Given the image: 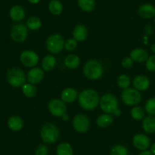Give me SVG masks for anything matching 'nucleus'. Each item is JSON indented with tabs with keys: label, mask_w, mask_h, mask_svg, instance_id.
Instances as JSON below:
<instances>
[{
	"label": "nucleus",
	"mask_w": 155,
	"mask_h": 155,
	"mask_svg": "<svg viewBox=\"0 0 155 155\" xmlns=\"http://www.w3.org/2000/svg\"><path fill=\"white\" fill-rule=\"evenodd\" d=\"M100 98L98 92L92 89H86L82 91L78 96V102L80 107L86 110H92L99 104Z\"/></svg>",
	"instance_id": "nucleus-1"
},
{
	"label": "nucleus",
	"mask_w": 155,
	"mask_h": 155,
	"mask_svg": "<svg viewBox=\"0 0 155 155\" xmlns=\"http://www.w3.org/2000/svg\"><path fill=\"white\" fill-rule=\"evenodd\" d=\"M99 105L101 110L105 114H113L116 117H120L122 114L120 109L118 107L117 98L111 93L104 94L100 98Z\"/></svg>",
	"instance_id": "nucleus-2"
},
{
	"label": "nucleus",
	"mask_w": 155,
	"mask_h": 155,
	"mask_svg": "<svg viewBox=\"0 0 155 155\" xmlns=\"http://www.w3.org/2000/svg\"><path fill=\"white\" fill-rule=\"evenodd\" d=\"M83 74L91 80H97L101 77L103 74L102 64L95 59L89 60L84 65Z\"/></svg>",
	"instance_id": "nucleus-3"
},
{
	"label": "nucleus",
	"mask_w": 155,
	"mask_h": 155,
	"mask_svg": "<svg viewBox=\"0 0 155 155\" xmlns=\"http://www.w3.org/2000/svg\"><path fill=\"white\" fill-rule=\"evenodd\" d=\"M60 133L55 124L52 123H46L44 124L40 130V137L46 144L54 143L58 139Z\"/></svg>",
	"instance_id": "nucleus-4"
},
{
	"label": "nucleus",
	"mask_w": 155,
	"mask_h": 155,
	"mask_svg": "<svg viewBox=\"0 0 155 155\" xmlns=\"http://www.w3.org/2000/svg\"><path fill=\"white\" fill-rule=\"evenodd\" d=\"M7 81L14 87H22L27 81V77L24 71L18 68H14L9 70L6 75Z\"/></svg>",
	"instance_id": "nucleus-5"
},
{
	"label": "nucleus",
	"mask_w": 155,
	"mask_h": 155,
	"mask_svg": "<svg viewBox=\"0 0 155 155\" xmlns=\"http://www.w3.org/2000/svg\"><path fill=\"white\" fill-rule=\"evenodd\" d=\"M65 41L59 33L50 35L45 42L46 49L51 54H58L64 48Z\"/></svg>",
	"instance_id": "nucleus-6"
},
{
	"label": "nucleus",
	"mask_w": 155,
	"mask_h": 155,
	"mask_svg": "<svg viewBox=\"0 0 155 155\" xmlns=\"http://www.w3.org/2000/svg\"><path fill=\"white\" fill-rule=\"evenodd\" d=\"M121 99L126 105L134 106L141 102L142 95L140 92L136 89L128 88L123 90L121 93Z\"/></svg>",
	"instance_id": "nucleus-7"
},
{
	"label": "nucleus",
	"mask_w": 155,
	"mask_h": 155,
	"mask_svg": "<svg viewBox=\"0 0 155 155\" xmlns=\"http://www.w3.org/2000/svg\"><path fill=\"white\" fill-rule=\"evenodd\" d=\"M48 110L52 116L61 117L67 113L66 103L58 98L51 99L48 104Z\"/></svg>",
	"instance_id": "nucleus-8"
},
{
	"label": "nucleus",
	"mask_w": 155,
	"mask_h": 155,
	"mask_svg": "<svg viewBox=\"0 0 155 155\" xmlns=\"http://www.w3.org/2000/svg\"><path fill=\"white\" fill-rule=\"evenodd\" d=\"M11 37L15 42H23L27 39L28 36V28L22 24L14 25L11 29Z\"/></svg>",
	"instance_id": "nucleus-9"
},
{
	"label": "nucleus",
	"mask_w": 155,
	"mask_h": 155,
	"mask_svg": "<svg viewBox=\"0 0 155 155\" xmlns=\"http://www.w3.org/2000/svg\"><path fill=\"white\" fill-rule=\"evenodd\" d=\"M72 124L74 130L80 133H86L90 127V120L83 114L76 115L73 119Z\"/></svg>",
	"instance_id": "nucleus-10"
},
{
	"label": "nucleus",
	"mask_w": 155,
	"mask_h": 155,
	"mask_svg": "<svg viewBox=\"0 0 155 155\" xmlns=\"http://www.w3.org/2000/svg\"><path fill=\"white\" fill-rule=\"evenodd\" d=\"M39 60L37 53L32 50H25L20 55L21 64L26 68H35Z\"/></svg>",
	"instance_id": "nucleus-11"
},
{
	"label": "nucleus",
	"mask_w": 155,
	"mask_h": 155,
	"mask_svg": "<svg viewBox=\"0 0 155 155\" xmlns=\"http://www.w3.org/2000/svg\"><path fill=\"white\" fill-rule=\"evenodd\" d=\"M133 144L139 151H147L151 146V140L146 135L136 134L133 138Z\"/></svg>",
	"instance_id": "nucleus-12"
},
{
	"label": "nucleus",
	"mask_w": 155,
	"mask_h": 155,
	"mask_svg": "<svg viewBox=\"0 0 155 155\" xmlns=\"http://www.w3.org/2000/svg\"><path fill=\"white\" fill-rule=\"evenodd\" d=\"M44 78V71L40 68H31L27 73V80L30 83L33 85L39 84Z\"/></svg>",
	"instance_id": "nucleus-13"
},
{
	"label": "nucleus",
	"mask_w": 155,
	"mask_h": 155,
	"mask_svg": "<svg viewBox=\"0 0 155 155\" xmlns=\"http://www.w3.org/2000/svg\"><path fill=\"white\" fill-rule=\"evenodd\" d=\"M135 89L138 91H145L149 88L150 80L146 76L139 75L136 76L133 81Z\"/></svg>",
	"instance_id": "nucleus-14"
},
{
	"label": "nucleus",
	"mask_w": 155,
	"mask_h": 155,
	"mask_svg": "<svg viewBox=\"0 0 155 155\" xmlns=\"http://www.w3.org/2000/svg\"><path fill=\"white\" fill-rule=\"evenodd\" d=\"M78 92L74 88H66L61 94V99L66 104H71L78 98Z\"/></svg>",
	"instance_id": "nucleus-15"
},
{
	"label": "nucleus",
	"mask_w": 155,
	"mask_h": 155,
	"mask_svg": "<svg viewBox=\"0 0 155 155\" xmlns=\"http://www.w3.org/2000/svg\"><path fill=\"white\" fill-rule=\"evenodd\" d=\"M139 16L145 19H151L155 17V7L151 4L142 5L138 9Z\"/></svg>",
	"instance_id": "nucleus-16"
},
{
	"label": "nucleus",
	"mask_w": 155,
	"mask_h": 155,
	"mask_svg": "<svg viewBox=\"0 0 155 155\" xmlns=\"http://www.w3.org/2000/svg\"><path fill=\"white\" fill-rule=\"evenodd\" d=\"M73 36L77 42L86 40L88 36V29L83 24H77L73 30Z\"/></svg>",
	"instance_id": "nucleus-17"
},
{
	"label": "nucleus",
	"mask_w": 155,
	"mask_h": 155,
	"mask_svg": "<svg viewBox=\"0 0 155 155\" xmlns=\"http://www.w3.org/2000/svg\"><path fill=\"white\" fill-rule=\"evenodd\" d=\"M130 57L133 61L137 62V63H142V62L146 61L149 56L146 50L143 48H136L131 51Z\"/></svg>",
	"instance_id": "nucleus-18"
},
{
	"label": "nucleus",
	"mask_w": 155,
	"mask_h": 155,
	"mask_svg": "<svg viewBox=\"0 0 155 155\" xmlns=\"http://www.w3.org/2000/svg\"><path fill=\"white\" fill-rule=\"evenodd\" d=\"M8 127L11 130L14 132L20 131L24 127V121L19 116H12L8 120Z\"/></svg>",
	"instance_id": "nucleus-19"
},
{
	"label": "nucleus",
	"mask_w": 155,
	"mask_h": 155,
	"mask_svg": "<svg viewBox=\"0 0 155 155\" xmlns=\"http://www.w3.org/2000/svg\"><path fill=\"white\" fill-rule=\"evenodd\" d=\"M9 15L14 21H21L25 18V11L21 5H15L10 9Z\"/></svg>",
	"instance_id": "nucleus-20"
},
{
	"label": "nucleus",
	"mask_w": 155,
	"mask_h": 155,
	"mask_svg": "<svg viewBox=\"0 0 155 155\" xmlns=\"http://www.w3.org/2000/svg\"><path fill=\"white\" fill-rule=\"evenodd\" d=\"M142 128L145 133L153 134L155 133V117L148 115L142 120Z\"/></svg>",
	"instance_id": "nucleus-21"
},
{
	"label": "nucleus",
	"mask_w": 155,
	"mask_h": 155,
	"mask_svg": "<svg viewBox=\"0 0 155 155\" xmlns=\"http://www.w3.org/2000/svg\"><path fill=\"white\" fill-rule=\"evenodd\" d=\"M114 123V117L109 114H103L98 117L96 119V124L100 128H107Z\"/></svg>",
	"instance_id": "nucleus-22"
},
{
	"label": "nucleus",
	"mask_w": 155,
	"mask_h": 155,
	"mask_svg": "<svg viewBox=\"0 0 155 155\" xmlns=\"http://www.w3.org/2000/svg\"><path fill=\"white\" fill-rule=\"evenodd\" d=\"M56 65V59L52 54H48L43 58L42 61V69L44 71L49 72L54 68Z\"/></svg>",
	"instance_id": "nucleus-23"
},
{
	"label": "nucleus",
	"mask_w": 155,
	"mask_h": 155,
	"mask_svg": "<svg viewBox=\"0 0 155 155\" xmlns=\"http://www.w3.org/2000/svg\"><path fill=\"white\" fill-rule=\"evenodd\" d=\"M80 64V57L77 54H68L64 59V65L69 69H76Z\"/></svg>",
	"instance_id": "nucleus-24"
},
{
	"label": "nucleus",
	"mask_w": 155,
	"mask_h": 155,
	"mask_svg": "<svg viewBox=\"0 0 155 155\" xmlns=\"http://www.w3.org/2000/svg\"><path fill=\"white\" fill-rule=\"evenodd\" d=\"M48 11L53 15H60L63 12V5L59 0H51L48 3Z\"/></svg>",
	"instance_id": "nucleus-25"
},
{
	"label": "nucleus",
	"mask_w": 155,
	"mask_h": 155,
	"mask_svg": "<svg viewBox=\"0 0 155 155\" xmlns=\"http://www.w3.org/2000/svg\"><path fill=\"white\" fill-rule=\"evenodd\" d=\"M57 155H74L72 146L68 142H62L59 144L56 148Z\"/></svg>",
	"instance_id": "nucleus-26"
},
{
	"label": "nucleus",
	"mask_w": 155,
	"mask_h": 155,
	"mask_svg": "<svg viewBox=\"0 0 155 155\" xmlns=\"http://www.w3.org/2000/svg\"><path fill=\"white\" fill-rule=\"evenodd\" d=\"M22 92L27 98H33L36 96L37 93V89H36L35 85L31 84V83H25L24 86L21 87Z\"/></svg>",
	"instance_id": "nucleus-27"
},
{
	"label": "nucleus",
	"mask_w": 155,
	"mask_h": 155,
	"mask_svg": "<svg viewBox=\"0 0 155 155\" xmlns=\"http://www.w3.org/2000/svg\"><path fill=\"white\" fill-rule=\"evenodd\" d=\"M78 5L81 10L86 12H90L95 7V0H78Z\"/></svg>",
	"instance_id": "nucleus-28"
},
{
	"label": "nucleus",
	"mask_w": 155,
	"mask_h": 155,
	"mask_svg": "<svg viewBox=\"0 0 155 155\" xmlns=\"http://www.w3.org/2000/svg\"><path fill=\"white\" fill-rule=\"evenodd\" d=\"M27 27L31 30H37L42 27V21L38 17H30L27 21Z\"/></svg>",
	"instance_id": "nucleus-29"
},
{
	"label": "nucleus",
	"mask_w": 155,
	"mask_h": 155,
	"mask_svg": "<svg viewBox=\"0 0 155 155\" xmlns=\"http://www.w3.org/2000/svg\"><path fill=\"white\" fill-rule=\"evenodd\" d=\"M131 117L136 120H142L145 118V110L142 107L136 106L130 110Z\"/></svg>",
	"instance_id": "nucleus-30"
},
{
	"label": "nucleus",
	"mask_w": 155,
	"mask_h": 155,
	"mask_svg": "<svg viewBox=\"0 0 155 155\" xmlns=\"http://www.w3.org/2000/svg\"><path fill=\"white\" fill-rule=\"evenodd\" d=\"M130 83H131V80L127 74H121L117 77V85L121 89H128L130 86Z\"/></svg>",
	"instance_id": "nucleus-31"
},
{
	"label": "nucleus",
	"mask_w": 155,
	"mask_h": 155,
	"mask_svg": "<svg viewBox=\"0 0 155 155\" xmlns=\"http://www.w3.org/2000/svg\"><path fill=\"white\" fill-rule=\"evenodd\" d=\"M110 155H130V151L122 145H116L110 150Z\"/></svg>",
	"instance_id": "nucleus-32"
},
{
	"label": "nucleus",
	"mask_w": 155,
	"mask_h": 155,
	"mask_svg": "<svg viewBox=\"0 0 155 155\" xmlns=\"http://www.w3.org/2000/svg\"><path fill=\"white\" fill-rule=\"evenodd\" d=\"M145 111L149 115H155V97L149 98L145 105Z\"/></svg>",
	"instance_id": "nucleus-33"
},
{
	"label": "nucleus",
	"mask_w": 155,
	"mask_h": 155,
	"mask_svg": "<svg viewBox=\"0 0 155 155\" xmlns=\"http://www.w3.org/2000/svg\"><path fill=\"white\" fill-rule=\"evenodd\" d=\"M77 45H78V42L74 38H71L65 42L64 48H66V50H68V51H72L77 48Z\"/></svg>",
	"instance_id": "nucleus-34"
},
{
	"label": "nucleus",
	"mask_w": 155,
	"mask_h": 155,
	"mask_svg": "<svg viewBox=\"0 0 155 155\" xmlns=\"http://www.w3.org/2000/svg\"><path fill=\"white\" fill-rule=\"evenodd\" d=\"M145 66L147 70L150 72H154L155 71V54L151 55L148 57V60L146 61Z\"/></svg>",
	"instance_id": "nucleus-35"
},
{
	"label": "nucleus",
	"mask_w": 155,
	"mask_h": 155,
	"mask_svg": "<svg viewBox=\"0 0 155 155\" xmlns=\"http://www.w3.org/2000/svg\"><path fill=\"white\" fill-rule=\"evenodd\" d=\"M49 151L45 145H39L35 151V155H48Z\"/></svg>",
	"instance_id": "nucleus-36"
},
{
	"label": "nucleus",
	"mask_w": 155,
	"mask_h": 155,
	"mask_svg": "<svg viewBox=\"0 0 155 155\" xmlns=\"http://www.w3.org/2000/svg\"><path fill=\"white\" fill-rule=\"evenodd\" d=\"M133 61L132 60V58L130 57H126L123 59L122 62H121V64H122L123 68H127V69H129V68H132L133 64Z\"/></svg>",
	"instance_id": "nucleus-37"
},
{
	"label": "nucleus",
	"mask_w": 155,
	"mask_h": 155,
	"mask_svg": "<svg viewBox=\"0 0 155 155\" xmlns=\"http://www.w3.org/2000/svg\"><path fill=\"white\" fill-rule=\"evenodd\" d=\"M61 119H62V120H63V121H68V120H69V119H70L69 115H68L67 113L64 114L63 116L61 117Z\"/></svg>",
	"instance_id": "nucleus-38"
},
{
	"label": "nucleus",
	"mask_w": 155,
	"mask_h": 155,
	"mask_svg": "<svg viewBox=\"0 0 155 155\" xmlns=\"http://www.w3.org/2000/svg\"><path fill=\"white\" fill-rule=\"evenodd\" d=\"M139 155H154V154H153L150 151H148V150H147V151H142V152L139 154Z\"/></svg>",
	"instance_id": "nucleus-39"
},
{
	"label": "nucleus",
	"mask_w": 155,
	"mask_h": 155,
	"mask_svg": "<svg viewBox=\"0 0 155 155\" xmlns=\"http://www.w3.org/2000/svg\"><path fill=\"white\" fill-rule=\"evenodd\" d=\"M150 151H151L153 154L155 155V142L154 144H152V145H151V150H150Z\"/></svg>",
	"instance_id": "nucleus-40"
},
{
	"label": "nucleus",
	"mask_w": 155,
	"mask_h": 155,
	"mask_svg": "<svg viewBox=\"0 0 155 155\" xmlns=\"http://www.w3.org/2000/svg\"><path fill=\"white\" fill-rule=\"evenodd\" d=\"M27 1L30 3H31V4H37V3L40 2V0H27Z\"/></svg>",
	"instance_id": "nucleus-41"
},
{
	"label": "nucleus",
	"mask_w": 155,
	"mask_h": 155,
	"mask_svg": "<svg viewBox=\"0 0 155 155\" xmlns=\"http://www.w3.org/2000/svg\"><path fill=\"white\" fill-rule=\"evenodd\" d=\"M151 51H152V52L155 53V44H154V45H151Z\"/></svg>",
	"instance_id": "nucleus-42"
},
{
	"label": "nucleus",
	"mask_w": 155,
	"mask_h": 155,
	"mask_svg": "<svg viewBox=\"0 0 155 155\" xmlns=\"http://www.w3.org/2000/svg\"><path fill=\"white\" fill-rule=\"evenodd\" d=\"M154 22H155V17H154Z\"/></svg>",
	"instance_id": "nucleus-43"
}]
</instances>
